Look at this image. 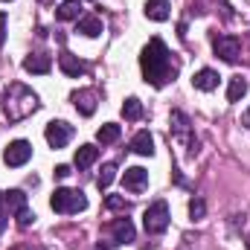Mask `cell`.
I'll return each mask as SVG.
<instances>
[{
    "label": "cell",
    "instance_id": "1",
    "mask_svg": "<svg viewBox=\"0 0 250 250\" xmlns=\"http://www.w3.org/2000/svg\"><path fill=\"white\" fill-rule=\"evenodd\" d=\"M140 67H143V76L148 84L154 87H163L166 82L175 79L178 67L172 64V53L169 47L160 41V38H151L146 47H143V56H140Z\"/></svg>",
    "mask_w": 250,
    "mask_h": 250
},
{
    "label": "cell",
    "instance_id": "2",
    "mask_svg": "<svg viewBox=\"0 0 250 250\" xmlns=\"http://www.w3.org/2000/svg\"><path fill=\"white\" fill-rule=\"evenodd\" d=\"M50 207L62 215H73V212L87 209V198H84L82 189H56L53 198H50Z\"/></svg>",
    "mask_w": 250,
    "mask_h": 250
},
{
    "label": "cell",
    "instance_id": "3",
    "mask_svg": "<svg viewBox=\"0 0 250 250\" xmlns=\"http://www.w3.org/2000/svg\"><path fill=\"white\" fill-rule=\"evenodd\" d=\"M143 227H146V233H151V236L166 233V227H169V204H166V201H154V204L143 212Z\"/></svg>",
    "mask_w": 250,
    "mask_h": 250
},
{
    "label": "cell",
    "instance_id": "4",
    "mask_svg": "<svg viewBox=\"0 0 250 250\" xmlns=\"http://www.w3.org/2000/svg\"><path fill=\"white\" fill-rule=\"evenodd\" d=\"M212 50H215V56H218L221 62L236 64L239 56H242V41H239L236 35H218V38L212 41Z\"/></svg>",
    "mask_w": 250,
    "mask_h": 250
},
{
    "label": "cell",
    "instance_id": "5",
    "mask_svg": "<svg viewBox=\"0 0 250 250\" xmlns=\"http://www.w3.org/2000/svg\"><path fill=\"white\" fill-rule=\"evenodd\" d=\"M29 157H32V146H29L26 140H15V143H9L6 151H3L6 166H23Z\"/></svg>",
    "mask_w": 250,
    "mask_h": 250
},
{
    "label": "cell",
    "instance_id": "6",
    "mask_svg": "<svg viewBox=\"0 0 250 250\" xmlns=\"http://www.w3.org/2000/svg\"><path fill=\"white\" fill-rule=\"evenodd\" d=\"M44 137H47V143L53 146V148H64L67 143H70V137H73V125H67V123H53L47 125V131H44Z\"/></svg>",
    "mask_w": 250,
    "mask_h": 250
},
{
    "label": "cell",
    "instance_id": "7",
    "mask_svg": "<svg viewBox=\"0 0 250 250\" xmlns=\"http://www.w3.org/2000/svg\"><path fill=\"white\" fill-rule=\"evenodd\" d=\"M172 131H175V137L181 140V143H187L189 151L195 154V140H192V128H189V117L187 114H181V111H172Z\"/></svg>",
    "mask_w": 250,
    "mask_h": 250
},
{
    "label": "cell",
    "instance_id": "8",
    "mask_svg": "<svg viewBox=\"0 0 250 250\" xmlns=\"http://www.w3.org/2000/svg\"><path fill=\"white\" fill-rule=\"evenodd\" d=\"M123 184L128 192H143V189L148 187V172L143 166H131V169H125Z\"/></svg>",
    "mask_w": 250,
    "mask_h": 250
},
{
    "label": "cell",
    "instance_id": "9",
    "mask_svg": "<svg viewBox=\"0 0 250 250\" xmlns=\"http://www.w3.org/2000/svg\"><path fill=\"white\" fill-rule=\"evenodd\" d=\"M111 233H114V245L134 242V224H131V218H114L111 221Z\"/></svg>",
    "mask_w": 250,
    "mask_h": 250
},
{
    "label": "cell",
    "instance_id": "10",
    "mask_svg": "<svg viewBox=\"0 0 250 250\" xmlns=\"http://www.w3.org/2000/svg\"><path fill=\"white\" fill-rule=\"evenodd\" d=\"M59 67H62L64 76H70V79H79V76H84V62H79V56H73V53H62L59 56Z\"/></svg>",
    "mask_w": 250,
    "mask_h": 250
},
{
    "label": "cell",
    "instance_id": "11",
    "mask_svg": "<svg viewBox=\"0 0 250 250\" xmlns=\"http://www.w3.org/2000/svg\"><path fill=\"white\" fill-rule=\"evenodd\" d=\"M131 151L134 154H143V157H151L154 154V137L148 131H137L134 140H131Z\"/></svg>",
    "mask_w": 250,
    "mask_h": 250
},
{
    "label": "cell",
    "instance_id": "12",
    "mask_svg": "<svg viewBox=\"0 0 250 250\" xmlns=\"http://www.w3.org/2000/svg\"><path fill=\"white\" fill-rule=\"evenodd\" d=\"M50 67H53V59L44 56V53H35V56H26V59H23V70H26V73L44 76V73H50Z\"/></svg>",
    "mask_w": 250,
    "mask_h": 250
},
{
    "label": "cell",
    "instance_id": "13",
    "mask_svg": "<svg viewBox=\"0 0 250 250\" xmlns=\"http://www.w3.org/2000/svg\"><path fill=\"white\" fill-rule=\"evenodd\" d=\"M73 102H76L79 114H84V117H90V114L96 111V93H93V90H79V93H73Z\"/></svg>",
    "mask_w": 250,
    "mask_h": 250
},
{
    "label": "cell",
    "instance_id": "14",
    "mask_svg": "<svg viewBox=\"0 0 250 250\" xmlns=\"http://www.w3.org/2000/svg\"><path fill=\"white\" fill-rule=\"evenodd\" d=\"M169 15H172L169 12V0H148L146 3V18L148 21H157L160 23V21H169Z\"/></svg>",
    "mask_w": 250,
    "mask_h": 250
},
{
    "label": "cell",
    "instance_id": "15",
    "mask_svg": "<svg viewBox=\"0 0 250 250\" xmlns=\"http://www.w3.org/2000/svg\"><path fill=\"white\" fill-rule=\"evenodd\" d=\"M192 84L198 90H215L218 87V73L215 70H198L195 79H192Z\"/></svg>",
    "mask_w": 250,
    "mask_h": 250
},
{
    "label": "cell",
    "instance_id": "16",
    "mask_svg": "<svg viewBox=\"0 0 250 250\" xmlns=\"http://www.w3.org/2000/svg\"><path fill=\"white\" fill-rule=\"evenodd\" d=\"M96 157H99V148H96V146H79V148H76V169L93 166Z\"/></svg>",
    "mask_w": 250,
    "mask_h": 250
},
{
    "label": "cell",
    "instance_id": "17",
    "mask_svg": "<svg viewBox=\"0 0 250 250\" xmlns=\"http://www.w3.org/2000/svg\"><path fill=\"white\" fill-rule=\"evenodd\" d=\"M82 0H64V3H59V9H56V18L59 21H76L79 15H82Z\"/></svg>",
    "mask_w": 250,
    "mask_h": 250
},
{
    "label": "cell",
    "instance_id": "18",
    "mask_svg": "<svg viewBox=\"0 0 250 250\" xmlns=\"http://www.w3.org/2000/svg\"><path fill=\"white\" fill-rule=\"evenodd\" d=\"M76 32H82V35H87V38H96V35H102V21H99L96 15H87V18L79 21Z\"/></svg>",
    "mask_w": 250,
    "mask_h": 250
},
{
    "label": "cell",
    "instance_id": "19",
    "mask_svg": "<svg viewBox=\"0 0 250 250\" xmlns=\"http://www.w3.org/2000/svg\"><path fill=\"white\" fill-rule=\"evenodd\" d=\"M3 201H6V209L9 212H21V209H26V195L21 192V189H9V192H3Z\"/></svg>",
    "mask_w": 250,
    "mask_h": 250
},
{
    "label": "cell",
    "instance_id": "20",
    "mask_svg": "<svg viewBox=\"0 0 250 250\" xmlns=\"http://www.w3.org/2000/svg\"><path fill=\"white\" fill-rule=\"evenodd\" d=\"M96 140H99L102 146H111V143H117V140H120V125H117V123L102 125V128L96 131Z\"/></svg>",
    "mask_w": 250,
    "mask_h": 250
},
{
    "label": "cell",
    "instance_id": "21",
    "mask_svg": "<svg viewBox=\"0 0 250 250\" xmlns=\"http://www.w3.org/2000/svg\"><path fill=\"white\" fill-rule=\"evenodd\" d=\"M245 93H248V82H245L242 76L230 79V87H227V102H239Z\"/></svg>",
    "mask_w": 250,
    "mask_h": 250
},
{
    "label": "cell",
    "instance_id": "22",
    "mask_svg": "<svg viewBox=\"0 0 250 250\" xmlns=\"http://www.w3.org/2000/svg\"><path fill=\"white\" fill-rule=\"evenodd\" d=\"M123 117L125 120H140V117H143V102H140L137 96H131V99L123 102Z\"/></svg>",
    "mask_w": 250,
    "mask_h": 250
},
{
    "label": "cell",
    "instance_id": "23",
    "mask_svg": "<svg viewBox=\"0 0 250 250\" xmlns=\"http://www.w3.org/2000/svg\"><path fill=\"white\" fill-rule=\"evenodd\" d=\"M114 178H117V166H114V163H105V166H102V172H99V178H96V187L108 189L111 184H114Z\"/></svg>",
    "mask_w": 250,
    "mask_h": 250
},
{
    "label": "cell",
    "instance_id": "24",
    "mask_svg": "<svg viewBox=\"0 0 250 250\" xmlns=\"http://www.w3.org/2000/svg\"><path fill=\"white\" fill-rule=\"evenodd\" d=\"M204 212H207V204H204L201 198H192V201H189V215H192V221L204 218Z\"/></svg>",
    "mask_w": 250,
    "mask_h": 250
},
{
    "label": "cell",
    "instance_id": "25",
    "mask_svg": "<svg viewBox=\"0 0 250 250\" xmlns=\"http://www.w3.org/2000/svg\"><path fill=\"white\" fill-rule=\"evenodd\" d=\"M105 207L108 209H128V201H125L123 195H108L105 198Z\"/></svg>",
    "mask_w": 250,
    "mask_h": 250
},
{
    "label": "cell",
    "instance_id": "26",
    "mask_svg": "<svg viewBox=\"0 0 250 250\" xmlns=\"http://www.w3.org/2000/svg\"><path fill=\"white\" fill-rule=\"evenodd\" d=\"M32 221H35V215H32V212H29V207H26V209H21V212H18V227H23V230H26V227H29V224H32Z\"/></svg>",
    "mask_w": 250,
    "mask_h": 250
},
{
    "label": "cell",
    "instance_id": "27",
    "mask_svg": "<svg viewBox=\"0 0 250 250\" xmlns=\"http://www.w3.org/2000/svg\"><path fill=\"white\" fill-rule=\"evenodd\" d=\"M6 215H9V209H6V201H3V192H0V233L6 227Z\"/></svg>",
    "mask_w": 250,
    "mask_h": 250
},
{
    "label": "cell",
    "instance_id": "28",
    "mask_svg": "<svg viewBox=\"0 0 250 250\" xmlns=\"http://www.w3.org/2000/svg\"><path fill=\"white\" fill-rule=\"evenodd\" d=\"M53 175H56V178H67V175H70V166H56Z\"/></svg>",
    "mask_w": 250,
    "mask_h": 250
},
{
    "label": "cell",
    "instance_id": "29",
    "mask_svg": "<svg viewBox=\"0 0 250 250\" xmlns=\"http://www.w3.org/2000/svg\"><path fill=\"white\" fill-rule=\"evenodd\" d=\"M3 29H6V18L0 15V44H3Z\"/></svg>",
    "mask_w": 250,
    "mask_h": 250
},
{
    "label": "cell",
    "instance_id": "30",
    "mask_svg": "<svg viewBox=\"0 0 250 250\" xmlns=\"http://www.w3.org/2000/svg\"><path fill=\"white\" fill-rule=\"evenodd\" d=\"M242 123H245V125L250 128V111H245V117H242Z\"/></svg>",
    "mask_w": 250,
    "mask_h": 250
},
{
    "label": "cell",
    "instance_id": "31",
    "mask_svg": "<svg viewBox=\"0 0 250 250\" xmlns=\"http://www.w3.org/2000/svg\"><path fill=\"white\" fill-rule=\"evenodd\" d=\"M248 248H250V239H248Z\"/></svg>",
    "mask_w": 250,
    "mask_h": 250
},
{
    "label": "cell",
    "instance_id": "32",
    "mask_svg": "<svg viewBox=\"0 0 250 250\" xmlns=\"http://www.w3.org/2000/svg\"><path fill=\"white\" fill-rule=\"evenodd\" d=\"M3 3H9V0H3Z\"/></svg>",
    "mask_w": 250,
    "mask_h": 250
},
{
    "label": "cell",
    "instance_id": "33",
    "mask_svg": "<svg viewBox=\"0 0 250 250\" xmlns=\"http://www.w3.org/2000/svg\"><path fill=\"white\" fill-rule=\"evenodd\" d=\"M35 250H38V248H35Z\"/></svg>",
    "mask_w": 250,
    "mask_h": 250
}]
</instances>
